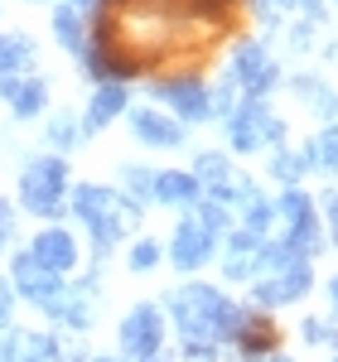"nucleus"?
<instances>
[{
  "mask_svg": "<svg viewBox=\"0 0 338 362\" xmlns=\"http://www.w3.org/2000/svg\"><path fill=\"white\" fill-rule=\"evenodd\" d=\"M169 319L179 329V343H203V348H223L237 343L242 329L252 324V309L232 305L218 285H184L169 290Z\"/></svg>",
  "mask_w": 338,
  "mask_h": 362,
  "instance_id": "nucleus-1",
  "label": "nucleus"
},
{
  "mask_svg": "<svg viewBox=\"0 0 338 362\" xmlns=\"http://www.w3.org/2000/svg\"><path fill=\"white\" fill-rule=\"evenodd\" d=\"M73 213H78V223L92 232L97 261H102V256L136 227V218H141L136 203H126L116 189H102V184H78V189H73Z\"/></svg>",
  "mask_w": 338,
  "mask_h": 362,
  "instance_id": "nucleus-2",
  "label": "nucleus"
},
{
  "mask_svg": "<svg viewBox=\"0 0 338 362\" xmlns=\"http://www.w3.org/2000/svg\"><path fill=\"white\" fill-rule=\"evenodd\" d=\"M68 194V165L63 155H34L20 169V208L34 218H58Z\"/></svg>",
  "mask_w": 338,
  "mask_h": 362,
  "instance_id": "nucleus-3",
  "label": "nucleus"
},
{
  "mask_svg": "<svg viewBox=\"0 0 338 362\" xmlns=\"http://www.w3.org/2000/svg\"><path fill=\"white\" fill-rule=\"evenodd\" d=\"M227 136H232V150H242V155H252L261 145H276L281 150L285 121L271 112L266 97H247V102H237V112L227 116Z\"/></svg>",
  "mask_w": 338,
  "mask_h": 362,
  "instance_id": "nucleus-4",
  "label": "nucleus"
},
{
  "mask_svg": "<svg viewBox=\"0 0 338 362\" xmlns=\"http://www.w3.org/2000/svg\"><path fill=\"white\" fill-rule=\"evenodd\" d=\"M276 218L285 223V247H290V256H295V261H314L319 247H324V237H319V223H314L310 194L290 189V194L276 203Z\"/></svg>",
  "mask_w": 338,
  "mask_h": 362,
  "instance_id": "nucleus-5",
  "label": "nucleus"
},
{
  "mask_svg": "<svg viewBox=\"0 0 338 362\" xmlns=\"http://www.w3.org/2000/svg\"><path fill=\"white\" fill-rule=\"evenodd\" d=\"M116 343H121V353L131 362H145V358H160V348H165V314L160 305H136L126 319H121V329H116Z\"/></svg>",
  "mask_w": 338,
  "mask_h": 362,
  "instance_id": "nucleus-6",
  "label": "nucleus"
},
{
  "mask_svg": "<svg viewBox=\"0 0 338 362\" xmlns=\"http://www.w3.org/2000/svg\"><path fill=\"white\" fill-rule=\"evenodd\" d=\"M10 280H15V295H25L29 305H39L44 314H54L58 300L68 295V285H63V276H54V271H44L29 251H20L15 256V266H10Z\"/></svg>",
  "mask_w": 338,
  "mask_h": 362,
  "instance_id": "nucleus-7",
  "label": "nucleus"
},
{
  "mask_svg": "<svg viewBox=\"0 0 338 362\" xmlns=\"http://www.w3.org/2000/svg\"><path fill=\"white\" fill-rule=\"evenodd\" d=\"M310 295V261H290L271 276H256L252 280V300L261 309H276V305H295Z\"/></svg>",
  "mask_w": 338,
  "mask_h": 362,
  "instance_id": "nucleus-8",
  "label": "nucleus"
},
{
  "mask_svg": "<svg viewBox=\"0 0 338 362\" xmlns=\"http://www.w3.org/2000/svg\"><path fill=\"white\" fill-rule=\"evenodd\" d=\"M213 247H218V237L189 213L184 223L174 227V237H169V261H174L179 271H198V266L213 261Z\"/></svg>",
  "mask_w": 338,
  "mask_h": 362,
  "instance_id": "nucleus-9",
  "label": "nucleus"
},
{
  "mask_svg": "<svg viewBox=\"0 0 338 362\" xmlns=\"http://www.w3.org/2000/svg\"><path fill=\"white\" fill-rule=\"evenodd\" d=\"M232 83L247 87L252 97H266L271 87L281 83V68H276V58L266 54L261 44H237V58H232Z\"/></svg>",
  "mask_w": 338,
  "mask_h": 362,
  "instance_id": "nucleus-10",
  "label": "nucleus"
},
{
  "mask_svg": "<svg viewBox=\"0 0 338 362\" xmlns=\"http://www.w3.org/2000/svg\"><path fill=\"white\" fill-rule=\"evenodd\" d=\"M155 97L165 102L174 121H213V102H208V87L198 78H169L155 87Z\"/></svg>",
  "mask_w": 338,
  "mask_h": 362,
  "instance_id": "nucleus-11",
  "label": "nucleus"
},
{
  "mask_svg": "<svg viewBox=\"0 0 338 362\" xmlns=\"http://www.w3.org/2000/svg\"><path fill=\"white\" fill-rule=\"evenodd\" d=\"M29 256H34L44 271H54V276H68V271L78 266V237H73L68 227H44V232L29 242Z\"/></svg>",
  "mask_w": 338,
  "mask_h": 362,
  "instance_id": "nucleus-12",
  "label": "nucleus"
},
{
  "mask_svg": "<svg viewBox=\"0 0 338 362\" xmlns=\"http://www.w3.org/2000/svg\"><path fill=\"white\" fill-rule=\"evenodd\" d=\"M58 338L39 329H0V362H54Z\"/></svg>",
  "mask_w": 338,
  "mask_h": 362,
  "instance_id": "nucleus-13",
  "label": "nucleus"
},
{
  "mask_svg": "<svg viewBox=\"0 0 338 362\" xmlns=\"http://www.w3.org/2000/svg\"><path fill=\"white\" fill-rule=\"evenodd\" d=\"M131 131H136V140L150 145V150H179V145H184V121L155 112V107H136V112H131Z\"/></svg>",
  "mask_w": 338,
  "mask_h": 362,
  "instance_id": "nucleus-14",
  "label": "nucleus"
},
{
  "mask_svg": "<svg viewBox=\"0 0 338 362\" xmlns=\"http://www.w3.org/2000/svg\"><path fill=\"white\" fill-rule=\"evenodd\" d=\"M223 271L227 280H256L261 276V237L252 232H232L223 251Z\"/></svg>",
  "mask_w": 338,
  "mask_h": 362,
  "instance_id": "nucleus-15",
  "label": "nucleus"
},
{
  "mask_svg": "<svg viewBox=\"0 0 338 362\" xmlns=\"http://www.w3.org/2000/svg\"><path fill=\"white\" fill-rule=\"evenodd\" d=\"M126 83H97L92 92V102H87V116H83V131H102V126H112L116 116L126 112Z\"/></svg>",
  "mask_w": 338,
  "mask_h": 362,
  "instance_id": "nucleus-16",
  "label": "nucleus"
},
{
  "mask_svg": "<svg viewBox=\"0 0 338 362\" xmlns=\"http://www.w3.org/2000/svg\"><path fill=\"white\" fill-rule=\"evenodd\" d=\"M198 179H194V169L184 174V169H160L155 174V203H169V208H194L198 203Z\"/></svg>",
  "mask_w": 338,
  "mask_h": 362,
  "instance_id": "nucleus-17",
  "label": "nucleus"
},
{
  "mask_svg": "<svg viewBox=\"0 0 338 362\" xmlns=\"http://www.w3.org/2000/svg\"><path fill=\"white\" fill-rule=\"evenodd\" d=\"M232 189H237V203H242V232H252V237H261L266 227L276 223V203L256 194V184H252V179H237Z\"/></svg>",
  "mask_w": 338,
  "mask_h": 362,
  "instance_id": "nucleus-18",
  "label": "nucleus"
},
{
  "mask_svg": "<svg viewBox=\"0 0 338 362\" xmlns=\"http://www.w3.org/2000/svg\"><path fill=\"white\" fill-rule=\"evenodd\" d=\"M29 63H34V39L20 34V29L0 34V73H5V78H20Z\"/></svg>",
  "mask_w": 338,
  "mask_h": 362,
  "instance_id": "nucleus-19",
  "label": "nucleus"
},
{
  "mask_svg": "<svg viewBox=\"0 0 338 362\" xmlns=\"http://www.w3.org/2000/svg\"><path fill=\"white\" fill-rule=\"evenodd\" d=\"M194 179H198V189H213V194H223L227 184L237 179L232 174V165H227V155H218V150H203L194 160Z\"/></svg>",
  "mask_w": 338,
  "mask_h": 362,
  "instance_id": "nucleus-20",
  "label": "nucleus"
},
{
  "mask_svg": "<svg viewBox=\"0 0 338 362\" xmlns=\"http://www.w3.org/2000/svg\"><path fill=\"white\" fill-rule=\"evenodd\" d=\"M54 39L68 49V54H87V20L78 15V10L58 5L54 10Z\"/></svg>",
  "mask_w": 338,
  "mask_h": 362,
  "instance_id": "nucleus-21",
  "label": "nucleus"
},
{
  "mask_svg": "<svg viewBox=\"0 0 338 362\" xmlns=\"http://www.w3.org/2000/svg\"><path fill=\"white\" fill-rule=\"evenodd\" d=\"M237 348H242V362H261L276 353V329L266 324V319H252L247 329H242V338H237Z\"/></svg>",
  "mask_w": 338,
  "mask_h": 362,
  "instance_id": "nucleus-22",
  "label": "nucleus"
},
{
  "mask_svg": "<svg viewBox=\"0 0 338 362\" xmlns=\"http://www.w3.org/2000/svg\"><path fill=\"white\" fill-rule=\"evenodd\" d=\"M49 107V83H39V78H29V83H15V97H10V112L29 121V116H39Z\"/></svg>",
  "mask_w": 338,
  "mask_h": 362,
  "instance_id": "nucleus-23",
  "label": "nucleus"
},
{
  "mask_svg": "<svg viewBox=\"0 0 338 362\" xmlns=\"http://www.w3.org/2000/svg\"><path fill=\"white\" fill-rule=\"evenodd\" d=\"M290 87H295V92H305V102H310V107H314L319 116H324L329 126L338 121V92H334V87H324L319 78H295Z\"/></svg>",
  "mask_w": 338,
  "mask_h": 362,
  "instance_id": "nucleus-24",
  "label": "nucleus"
},
{
  "mask_svg": "<svg viewBox=\"0 0 338 362\" xmlns=\"http://www.w3.org/2000/svg\"><path fill=\"white\" fill-rule=\"evenodd\" d=\"M155 174L160 169H145V165H126L121 169V189H126V203H150L155 198Z\"/></svg>",
  "mask_w": 338,
  "mask_h": 362,
  "instance_id": "nucleus-25",
  "label": "nucleus"
},
{
  "mask_svg": "<svg viewBox=\"0 0 338 362\" xmlns=\"http://www.w3.org/2000/svg\"><path fill=\"white\" fill-rule=\"evenodd\" d=\"M305 160H310V165H319L324 174H338V121H334V126H324V131L310 140Z\"/></svg>",
  "mask_w": 338,
  "mask_h": 362,
  "instance_id": "nucleus-26",
  "label": "nucleus"
},
{
  "mask_svg": "<svg viewBox=\"0 0 338 362\" xmlns=\"http://www.w3.org/2000/svg\"><path fill=\"white\" fill-rule=\"evenodd\" d=\"M83 140H87V131L73 112L49 116V145H54V150H73V145H83Z\"/></svg>",
  "mask_w": 338,
  "mask_h": 362,
  "instance_id": "nucleus-27",
  "label": "nucleus"
},
{
  "mask_svg": "<svg viewBox=\"0 0 338 362\" xmlns=\"http://www.w3.org/2000/svg\"><path fill=\"white\" fill-rule=\"evenodd\" d=\"M305 169H310V160H305V150H276V155H271V174H276V179H281V184H290V189H295V184H300V174H305Z\"/></svg>",
  "mask_w": 338,
  "mask_h": 362,
  "instance_id": "nucleus-28",
  "label": "nucleus"
},
{
  "mask_svg": "<svg viewBox=\"0 0 338 362\" xmlns=\"http://www.w3.org/2000/svg\"><path fill=\"white\" fill-rule=\"evenodd\" d=\"M126 266H131V271H155V266H160V247L141 237V242L131 247V256H126Z\"/></svg>",
  "mask_w": 338,
  "mask_h": 362,
  "instance_id": "nucleus-29",
  "label": "nucleus"
},
{
  "mask_svg": "<svg viewBox=\"0 0 338 362\" xmlns=\"http://www.w3.org/2000/svg\"><path fill=\"white\" fill-rule=\"evenodd\" d=\"M194 218H198V223H203V227H208L213 237H218V232H227V208H223V203H218V198H208V203L198 208Z\"/></svg>",
  "mask_w": 338,
  "mask_h": 362,
  "instance_id": "nucleus-30",
  "label": "nucleus"
},
{
  "mask_svg": "<svg viewBox=\"0 0 338 362\" xmlns=\"http://www.w3.org/2000/svg\"><path fill=\"white\" fill-rule=\"evenodd\" d=\"M208 102H213V116H232L237 112V97H232V83H218V87H208Z\"/></svg>",
  "mask_w": 338,
  "mask_h": 362,
  "instance_id": "nucleus-31",
  "label": "nucleus"
},
{
  "mask_svg": "<svg viewBox=\"0 0 338 362\" xmlns=\"http://www.w3.org/2000/svg\"><path fill=\"white\" fill-rule=\"evenodd\" d=\"M194 15L198 20H218V25H223L227 15H232V0H194Z\"/></svg>",
  "mask_w": 338,
  "mask_h": 362,
  "instance_id": "nucleus-32",
  "label": "nucleus"
},
{
  "mask_svg": "<svg viewBox=\"0 0 338 362\" xmlns=\"http://www.w3.org/2000/svg\"><path fill=\"white\" fill-rule=\"evenodd\" d=\"M290 5H295V0H256V20H266V25H281Z\"/></svg>",
  "mask_w": 338,
  "mask_h": 362,
  "instance_id": "nucleus-33",
  "label": "nucleus"
},
{
  "mask_svg": "<svg viewBox=\"0 0 338 362\" xmlns=\"http://www.w3.org/2000/svg\"><path fill=\"white\" fill-rule=\"evenodd\" d=\"M300 329H305V343H334V329H329V324H319V319H305Z\"/></svg>",
  "mask_w": 338,
  "mask_h": 362,
  "instance_id": "nucleus-34",
  "label": "nucleus"
},
{
  "mask_svg": "<svg viewBox=\"0 0 338 362\" xmlns=\"http://www.w3.org/2000/svg\"><path fill=\"white\" fill-rule=\"evenodd\" d=\"M68 10H78L83 20H102V10H107V0H63Z\"/></svg>",
  "mask_w": 338,
  "mask_h": 362,
  "instance_id": "nucleus-35",
  "label": "nucleus"
},
{
  "mask_svg": "<svg viewBox=\"0 0 338 362\" xmlns=\"http://www.w3.org/2000/svg\"><path fill=\"white\" fill-rule=\"evenodd\" d=\"M54 362H92V358H87V348H83V343H63V338H58Z\"/></svg>",
  "mask_w": 338,
  "mask_h": 362,
  "instance_id": "nucleus-36",
  "label": "nucleus"
},
{
  "mask_svg": "<svg viewBox=\"0 0 338 362\" xmlns=\"http://www.w3.org/2000/svg\"><path fill=\"white\" fill-rule=\"evenodd\" d=\"M10 314H15V290L10 280H0V329H10Z\"/></svg>",
  "mask_w": 338,
  "mask_h": 362,
  "instance_id": "nucleus-37",
  "label": "nucleus"
},
{
  "mask_svg": "<svg viewBox=\"0 0 338 362\" xmlns=\"http://www.w3.org/2000/svg\"><path fill=\"white\" fill-rule=\"evenodd\" d=\"M10 237H15V213H10V203H0V251L10 247Z\"/></svg>",
  "mask_w": 338,
  "mask_h": 362,
  "instance_id": "nucleus-38",
  "label": "nucleus"
},
{
  "mask_svg": "<svg viewBox=\"0 0 338 362\" xmlns=\"http://www.w3.org/2000/svg\"><path fill=\"white\" fill-rule=\"evenodd\" d=\"M324 218L334 227V242H338V194H324Z\"/></svg>",
  "mask_w": 338,
  "mask_h": 362,
  "instance_id": "nucleus-39",
  "label": "nucleus"
},
{
  "mask_svg": "<svg viewBox=\"0 0 338 362\" xmlns=\"http://www.w3.org/2000/svg\"><path fill=\"white\" fill-rule=\"evenodd\" d=\"M290 44H295V49H310V20H305V25H295V29H290Z\"/></svg>",
  "mask_w": 338,
  "mask_h": 362,
  "instance_id": "nucleus-40",
  "label": "nucleus"
},
{
  "mask_svg": "<svg viewBox=\"0 0 338 362\" xmlns=\"http://www.w3.org/2000/svg\"><path fill=\"white\" fill-rule=\"evenodd\" d=\"M329 305H334V314H338V276H334V285H329Z\"/></svg>",
  "mask_w": 338,
  "mask_h": 362,
  "instance_id": "nucleus-41",
  "label": "nucleus"
},
{
  "mask_svg": "<svg viewBox=\"0 0 338 362\" xmlns=\"http://www.w3.org/2000/svg\"><path fill=\"white\" fill-rule=\"evenodd\" d=\"M261 362H295V358H285V353H271V358H261Z\"/></svg>",
  "mask_w": 338,
  "mask_h": 362,
  "instance_id": "nucleus-42",
  "label": "nucleus"
},
{
  "mask_svg": "<svg viewBox=\"0 0 338 362\" xmlns=\"http://www.w3.org/2000/svg\"><path fill=\"white\" fill-rule=\"evenodd\" d=\"M92 362H121V358H107V353H102V358H92Z\"/></svg>",
  "mask_w": 338,
  "mask_h": 362,
  "instance_id": "nucleus-43",
  "label": "nucleus"
},
{
  "mask_svg": "<svg viewBox=\"0 0 338 362\" xmlns=\"http://www.w3.org/2000/svg\"><path fill=\"white\" fill-rule=\"evenodd\" d=\"M145 362H165V358H145Z\"/></svg>",
  "mask_w": 338,
  "mask_h": 362,
  "instance_id": "nucleus-44",
  "label": "nucleus"
},
{
  "mask_svg": "<svg viewBox=\"0 0 338 362\" xmlns=\"http://www.w3.org/2000/svg\"><path fill=\"white\" fill-rule=\"evenodd\" d=\"M34 5H44V0H34Z\"/></svg>",
  "mask_w": 338,
  "mask_h": 362,
  "instance_id": "nucleus-45",
  "label": "nucleus"
},
{
  "mask_svg": "<svg viewBox=\"0 0 338 362\" xmlns=\"http://www.w3.org/2000/svg\"><path fill=\"white\" fill-rule=\"evenodd\" d=\"M334 362H338V358H334Z\"/></svg>",
  "mask_w": 338,
  "mask_h": 362,
  "instance_id": "nucleus-46",
  "label": "nucleus"
}]
</instances>
